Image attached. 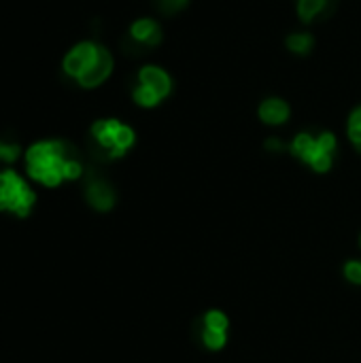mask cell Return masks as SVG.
I'll list each match as a JSON object with an SVG mask.
<instances>
[{
    "mask_svg": "<svg viewBox=\"0 0 361 363\" xmlns=\"http://www.w3.org/2000/svg\"><path fill=\"white\" fill-rule=\"evenodd\" d=\"M130 39H134L138 45L142 47H154L160 43L162 34H160V28L151 22V20H140L132 26L130 30Z\"/></svg>",
    "mask_w": 361,
    "mask_h": 363,
    "instance_id": "8",
    "label": "cell"
},
{
    "mask_svg": "<svg viewBox=\"0 0 361 363\" xmlns=\"http://www.w3.org/2000/svg\"><path fill=\"white\" fill-rule=\"evenodd\" d=\"M92 136L98 144V149L111 160L121 158L134 144V132L128 125L119 123L117 119L96 121L92 125Z\"/></svg>",
    "mask_w": 361,
    "mask_h": 363,
    "instance_id": "4",
    "label": "cell"
},
{
    "mask_svg": "<svg viewBox=\"0 0 361 363\" xmlns=\"http://www.w3.org/2000/svg\"><path fill=\"white\" fill-rule=\"evenodd\" d=\"M344 276L353 285H361V261H346L344 263Z\"/></svg>",
    "mask_w": 361,
    "mask_h": 363,
    "instance_id": "15",
    "label": "cell"
},
{
    "mask_svg": "<svg viewBox=\"0 0 361 363\" xmlns=\"http://www.w3.org/2000/svg\"><path fill=\"white\" fill-rule=\"evenodd\" d=\"M317 142H319V147H321L325 153H334V149H336V138H334L329 132L321 134V136L317 138Z\"/></svg>",
    "mask_w": 361,
    "mask_h": 363,
    "instance_id": "16",
    "label": "cell"
},
{
    "mask_svg": "<svg viewBox=\"0 0 361 363\" xmlns=\"http://www.w3.org/2000/svg\"><path fill=\"white\" fill-rule=\"evenodd\" d=\"M86 198H88L90 206L100 210V212L111 210L113 204H115V191L102 179H90V183L86 187Z\"/></svg>",
    "mask_w": 361,
    "mask_h": 363,
    "instance_id": "6",
    "label": "cell"
},
{
    "mask_svg": "<svg viewBox=\"0 0 361 363\" xmlns=\"http://www.w3.org/2000/svg\"><path fill=\"white\" fill-rule=\"evenodd\" d=\"M20 153H22V147H20L18 142L0 138V162L11 164V162H15L20 158Z\"/></svg>",
    "mask_w": 361,
    "mask_h": 363,
    "instance_id": "11",
    "label": "cell"
},
{
    "mask_svg": "<svg viewBox=\"0 0 361 363\" xmlns=\"http://www.w3.org/2000/svg\"><path fill=\"white\" fill-rule=\"evenodd\" d=\"M323 5H325V0H300V5H298L300 18H302L304 22L313 20V18L323 9Z\"/></svg>",
    "mask_w": 361,
    "mask_h": 363,
    "instance_id": "14",
    "label": "cell"
},
{
    "mask_svg": "<svg viewBox=\"0 0 361 363\" xmlns=\"http://www.w3.org/2000/svg\"><path fill=\"white\" fill-rule=\"evenodd\" d=\"M294 156H298L300 160H304L306 164H311L317 172H325L332 166V153H325L317 138H313L311 134H300L294 144H292Z\"/></svg>",
    "mask_w": 361,
    "mask_h": 363,
    "instance_id": "5",
    "label": "cell"
},
{
    "mask_svg": "<svg viewBox=\"0 0 361 363\" xmlns=\"http://www.w3.org/2000/svg\"><path fill=\"white\" fill-rule=\"evenodd\" d=\"M26 170L30 179L45 187H57L83 174L81 160L66 140H41L26 151Z\"/></svg>",
    "mask_w": 361,
    "mask_h": 363,
    "instance_id": "1",
    "label": "cell"
},
{
    "mask_svg": "<svg viewBox=\"0 0 361 363\" xmlns=\"http://www.w3.org/2000/svg\"><path fill=\"white\" fill-rule=\"evenodd\" d=\"M140 85L149 88L160 98L168 96V92H170V79L166 77L164 70H160L156 66H147V68L140 70Z\"/></svg>",
    "mask_w": 361,
    "mask_h": 363,
    "instance_id": "7",
    "label": "cell"
},
{
    "mask_svg": "<svg viewBox=\"0 0 361 363\" xmlns=\"http://www.w3.org/2000/svg\"><path fill=\"white\" fill-rule=\"evenodd\" d=\"M64 72L83 88L100 85L113 70L111 53L96 43H79L64 57Z\"/></svg>",
    "mask_w": 361,
    "mask_h": 363,
    "instance_id": "2",
    "label": "cell"
},
{
    "mask_svg": "<svg viewBox=\"0 0 361 363\" xmlns=\"http://www.w3.org/2000/svg\"><path fill=\"white\" fill-rule=\"evenodd\" d=\"M134 100L140 104V107H156L162 98L156 94V92H151L149 88H144V85H138L136 90H134Z\"/></svg>",
    "mask_w": 361,
    "mask_h": 363,
    "instance_id": "12",
    "label": "cell"
},
{
    "mask_svg": "<svg viewBox=\"0 0 361 363\" xmlns=\"http://www.w3.org/2000/svg\"><path fill=\"white\" fill-rule=\"evenodd\" d=\"M268 149H276L278 151L280 149V142L278 140H268Z\"/></svg>",
    "mask_w": 361,
    "mask_h": 363,
    "instance_id": "17",
    "label": "cell"
},
{
    "mask_svg": "<svg viewBox=\"0 0 361 363\" xmlns=\"http://www.w3.org/2000/svg\"><path fill=\"white\" fill-rule=\"evenodd\" d=\"M259 117L266 121V123H282L287 117H289V107L282 102V100H266L261 107H259Z\"/></svg>",
    "mask_w": 361,
    "mask_h": 363,
    "instance_id": "9",
    "label": "cell"
},
{
    "mask_svg": "<svg viewBox=\"0 0 361 363\" xmlns=\"http://www.w3.org/2000/svg\"><path fill=\"white\" fill-rule=\"evenodd\" d=\"M287 47L296 53H308L313 47V39L308 34H292L287 39Z\"/></svg>",
    "mask_w": 361,
    "mask_h": 363,
    "instance_id": "13",
    "label": "cell"
},
{
    "mask_svg": "<svg viewBox=\"0 0 361 363\" xmlns=\"http://www.w3.org/2000/svg\"><path fill=\"white\" fill-rule=\"evenodd\" d=\"M202 325L204 327H210V329H217V331H228V317L219 310H208L202 319Z\"/></svg>",
    "mask_w": 361,
    "mask_h": 363,
    "instance_id": "10",
    "label": "cell"
},
{
    "mask_svg": "<svg viewBox=\"0 0 361 363\" xmlns=\"http://www.w3.org/2000/svg\"><path fill=\"white\" fill-rule=\"evenodd\" d=\"M36 204V193L32 187L13 170L0 172V212H9L13 217H28Z\"/></svg>",
    "mask_w": 361,
    "mask_h": 363,
    "instance_id": "3",
    "label": "cell"
},
{
    "mask_svg": "<svg viewBox=\"0 0 361 363\" xmlns=\"http://www.w3.org/2000/svg\"><path fill=\"white\" fill-rule=\"evenodd\" d=\"M181 3H187V0H181Z\"/></svg>",
    "mask_w": 361,
    "mask_h": 363,
    "instance_id": "18",
    "label": "cell"
}]
</instances>
